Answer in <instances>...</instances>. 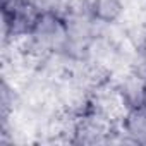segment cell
Masks as SVG:
<instances>
[{
    "mask_svg": "<svg viewBox=\"0 0 146 146\" xmlns=\"http://www.w3.org/2000/svg\"><path fill=\"white\" fill-rule=\"evenodd\" d=\"M29 43L41 53H64L67 45V16L60 9L41 11L29 35Z\"/></svg>",
    "mask_w": 146,
    "mask_h": 146,
    "instance_id": "obj_1",
    "label": "cell"
},
{
    "mask_svg": "<svg viewBox=\"0 0 146 146\" xmlns=\"http://www.w3.org/2000/svg\"><path fill=\"white\" fill-rule=\"evenodd\" d=\"M41 9L33 0H2V23L5 40L28 36Z\"/></svg>",
    "mask_w": 146,
    "mask_h": 146,
    "instance_id": "obj_2",
    "label": "cell"
},
{
    "mask_svg": "<svg viewBox=\"0 0 146 146\" xmlns=\"http://www.w3.org/2000/svg\"><path fill=\"white\" fill-rule=\"evenodd\" d=\"M83 11L96 24H112L122 14V0H84Z\"/></svg>",
    "mask_w": 146,
    "mask_h": 146,
    "instance_id": "obj_3",
    "label": "cell"
},
{
    "mask_svg": "<svg viewBox=\"0 0 146 146\" xmlns=\"http://www.w3.org/2000/svg\"><path fill=\"white\" fill-rule=\"evenodd\" d=\"M122 132L129 141L137 144H146V108L129 107L122 120Z\"/></svg>",
    "mask_w": 146,
    "mask_h": 146,
    "instance_id": "obj_4",
    "label": "cell"
},
{
    "mask_svg": "<svg viewBox=\"0 0 146 146\" xmlns=\"http://www.w3.org/2000/svg\"><path fill=\"white\" fill-rule=\"evenodd\" d=\"M132 107H143V108H146V78L137 81V95H136V102H134Z\"/></svg>",
    "mask_w": 146,
    "mask_h": 146,
    "instance_id": "obj_5",
    "label": "cell"
},
{
    "mask_svg": "<svg viewBox=\"0 0 146 146\" xmlns=\"http://www.w3.org/2000/svg\"><path fill=\"white\" fill-rule=\"evenodd\" d=\"M33 2L41 9V11H46V9H58L62 0H33Z\"/></svg>",
    "mask_w": 146,
    "mask_h": 146,
    "instance_id": "obj_6",
    "label": "cell"
},
{
    "mask_svg": "<svg viewBox=\"0 0 146 146\" xmlns=\"http://www.w3.org/2000/svg\"><path fill=\"white\" fill-rule=\"evenodd\" d=\"M139 57H141V60L146 65V33H144V36L141 40V45H139Z\"/></svg>",
    "mask_w": 146,
    "mask_h": 146,
    "instance_id": "obj_7",
    "label": "cell"
}]
</instances>
